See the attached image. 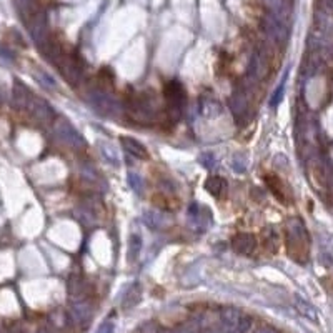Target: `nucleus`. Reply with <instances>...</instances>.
Listing matches in <instances>:
<instances>
[{"mask_svg": "<svg viewBox=\"0 0 333 333\" xmlns=\"http://www.w3.org/2000/svg\"><path fill=\"white\" fill-rule=\"evenodd\" d=\"M165 99H166V102H168V107L178 113L182 108V105H184V100H185L184 87H182L177 80L168 82L165 85Z\"/></svg>", "mask_w": 333, "mask_h": 333, "instance_id": "nucleus-1", "label": "nucleus"}, {"mask_svg": "<svg viewBox=\"0 0 333 333\" xmlns=\"http://www.w3.org/2000/svg\"><path fill=\"white\" fill-rule=\"evenodd\" d=\"M231 247H233V250L237 253L251 255L255 251V249H257V238L251 233H238L231 240Z\"/></svg>", "mask_w": 333, "mask_h": 333, "instance_id": "nucleus-2", "label": "nucleus"}, {"mask_svg": "<svg viewBox=\"0 0 333 333\" xmlns=\"http://www.w3.org/2000/svg\"><path fill=\"white\" fill-rule=\"evenodd\" d=\"M205 188L208 190L210 195H213V197H223V195H227L229 192V185H227L225 178L218 177V175H212L207 178L205 182Z\"/></svg>", "mask_w": 333, "mask_h": 333, "instance_id": "nucleus-3", "label": "nucleus"}, {"mask_svg": "<svg viewBox=\"0 0 333 333\" xmlns=\"http://www.w3.org/2000/svg\"><path fill=\"white\" fill-rule=\"evenodd\" d=\"M122 144H124L125 150H127L130 155H133L137 158H142V160H147V158L150 157L148 150L145 148L139 140L132 139V137H122Z\"/></svg>", "mask_w": 333, "mask_h": 333, "instance_id": "nucleus-4", "label": "nucleus"}, {"mask_svg": "<svg viewBox=\"0 0 333 333\" xmlns=\"http://www.w3.org/2000/svg\"><path fill=\"white\" fill-rule=\"evenodd\" d=\"M28 108H30V112L40 120H48L54 117V112H52L50 105L42 99H34L30 104H28Z\"/></svg>", "mask_w": 333, "mask_h": 333, "instance_id": "nucleus-5", "label": "nucleus"}, {"mask_svg": "<svg viewBox=\"0 0 333 333\" xmlns=\"http://www.w3.org/2000/svg\"><path fill=\"white\" fill-rule=\"evenodd\" d=\"M265 184L270 188V192L278 198L282 204H287V197H285V187H283V182L280 180L277 175L273 173H267L265 175Z\"/></svg>", "mask_w": 333, "mask_h": 333, "instance_id": "nucleus-6", "label": "nucleus"}, {"mask_svg": "<svg viewBox=\"0 0 333 333\" xmlns=\"http://www.w3.org/2000/svg\"><path fill=\"white\" fill-rule=\"evenodd\" d=\"M72 318L75 320L77 323H87L90 322V316H92V308L87 302H75L72 305Z\"/></svg>", "mask_w": 333, "mask_h": 333, "instance_id": "nucleus-7", "label": "nucleus"}, {"mask_svg": "<svg viewBox=\"0 0 333 333\" xmlns=\"http://www.w3.org/2000/svg\"><path fill=\"white\" fill-rule=\"evenodd\" d=\"M14 102L19 108H25V107H28V104H30V93H28L27 88L19 82L15 83V88H14Z\"/></svg>", "mask_w": 333, "mask_h": 333, "instance_id": "nucleus-8", "label": "nucleus"}, {"mask_svg": "<svg viewBox=\"0 0 333 333\" xmlns=\"http://www.w3.org/2000/svg\"><path fill=\"white\" fill-rule=\"evenodd\" d=\"M295 307H296V310L302 313V316L312 320V322H316V318H318V316H316V310L307 302V300L300 298V296H295Z\"/></svg>", "mask_w": 333, "mask_h": 333, "instance_id": "nucleus-9", "label": "nucleus"}, {"mask_svg": "<svg viewBox=\"0 0 333 333\" xmlns=\"http://www.w3.org/2000/svg\"><path fill=\"white\" fill-rule=\"evenodd\" d=\"M144 218H145V223L150 227V229H162V227L166 225L165 222V217L162 213L155 212V210H147V212L144 213Z\"/></svg>", "mask_w": 333, "mask_h": 333, "instance_id": "nucleus-10", "label": "nucleus"}, {"mask_svg": "<svg viewBox=\"0 0 333 333\" xmlns=\"http://www.w3.org/2000/svg\"><path fill=\"white\" fill-rule=\"evenodd\" d=\"M140 296H142V288H140L139 283H135L132 288H128L127 295H125V298H124V308H125V310L135 307L137 303L140 302Z\"/></svg>", "mask_w": 333, "mask_h": 333, "instance_id": "nucleus-11", "label": "nucleus"}, {"mask_svg": "<svg viewBox=\"0 0 333 333\" xmlns=\"http://www.w3.org/2000/svg\"><path fill=\"white\" fill-rule=\"evenodd\" d=\"M240 312L237 310V308H231V307H227V308H223L222 310V322L227 325V327H230V328H235L237 327V322H238V318H240Z\"/></svg>", "mask_w": 333, "mask_h": 333, "instance_id": "nucleus-12", "label": "nucleus"}, {"mask_svg": "<svg viewBox=\"0 0 333 333\" xmlns=\"http://www.w3.org/2000/svg\"><path fill=\"white\" fill-rule=\"evenodd\" d=\"M142 247H144V242H142V238L139 237L137 233H133L132 237L128 238V258L132 260H137L142 251Z\"/></svg>", "mask_w": 333, "mask_h": 333, "instance_id": "nucleus-13", "label": "nucleus"}, {"mask_svg": "<svg viewBox=\"0 0 333 333\" xmlns=\"http://www.w3.org/2000/svg\"><path fill=\"white\" fill-rule=\"evenodd\" d=\"M153 205L158 207L160 210H177V204L168 197V195L164 193H157L155 197L152 198Z\"/></svg>", "mask_w": 333, "mask_h": 333, "instance_id": "nucleus-14", "label": "nucleus"}, {"mask_svg": "<svg viewBox=\"0 0 333 333\" xmlns=\"http://www.w3.org/2000/svg\"><path fill=\"white\" fill-rule=\"evenodd\" d=\"M99 82L104 88H112L115 85V77H113V72L108 67L100 68L99 72Z\"/></svg>", "mask_w": 333, "mask_h": 333, "instance_id": "nucleus-15", "label": "nucleus"}, {"mask_svg": "<svg viewBox=\"0 0 333 333\" xmlns=\"http://www.w3.org/2000/svg\"><path fill=\"white\" fill-rule=\"evenodd\" d=\"M251 325H253V320H251V316H249V315H240V318H238L235 330H237L238 333H247L251 328Z\"/></svg>", "mask_w": 333, "mask_h": 333, "instance_id": "nucleus-16", "label": "nucleus"}, {"mask_svg": "<svg viewBox=\"0 0 333 333\" xmlns=\"http://www.w3.org/2000/svg\"><path fill=\"white\" fill-rule=\"evenodd\" d=\"M202 107H207V110H202L205 113V117H217L222 112V107L217 102H205Z\"/></svg>", "mask_w": 333, "mask_h": 333, "instance_id": "nucleus-17", "label": "nucleus"}, {"mask_svg": "<svg viewBox=\"0 0 333 333\" xmlns=\"http://www.w3.org/2000/svg\"><path fill=\"white\" fill-rule=\"evenodd\" d=\"M285 79H287V77H285ZM285 79L282 80V83L278 85L277 92H275V93H273V97H271V107H275V105H278V104H280V100H282L283 92H285Z\"/></svg>", "mask_w": 333, "mask_h": 333, "instance_id": "nucleus-18", "label": "nucleus"}, {"mask_svg": "<svg viewBox=\"0 0 333 333\" xmlns=\"http://www.w3.org/2000/svg\"><path fill=\"white\" fill-rule=\"evenodd\" d=\"M128 185L132 187L135 192H140V190H142V178L137 175V173L130 172L128 173Z\"/></svg>", "mask_w": 333, "mask_h": 333, "instance_id": "nucleus-19", "label": "nucleus"}, {"mask_svg": "<svg viewBox=\"0 0 333 333\" xmlns=\"http://www.w3.org/2000/svg\"><path fill=\"white\" fill-rule=\"evenodd\" d=\"M113 332H115V325H113L110 320L102 323V325H100V328H99V333H113Z\"/></svg>", "mask_w": 333, "mask_h": 333, "instance_id": "nucleus-20", "label": "nucleus"}, {"mask_svg": "<svg viewBox=\"0 0 333 333\" xmlns=\"http://www.w3.org/2000/svg\"><path fill=\"white\" fill-rule=\"evenodd\" d=\"M43 75H45V74H42V72H39V74L35 75V77H37V79H39L42 83H45L47 87H48V85H50V87H55V82H54V80H52L50 77H43Z\"/></svg>", "mask_w": 333, "mask_h": 333, "instance_id": "nucleus-21", "label": "nucleus"}, {"mask_svg": "<svg viewBox=\"0 0 333 333\" xmlns=\"http://www.w3.org/2000/svg\"><path fill=\"white\" fill-rule=\"evenodd\" d=\"M255 333H278V332L271 330V328H258V330L255 332Z\"/></svg>", "mask_w": 333, "mask_h": 333, "instance_id": "nucleus-22", "label": "nucleus"}, {"mask_svg": "<svg viewBox=\"0 0 333 333\" xmlns=\"http://www.w3.org/2000/svg\"><path fill=\"white\" fill-rule=\"evenodd\" d=\"M39 333H50V332L45 330V328H42V330H39Z\"/></svg>", "mask_w": 333, "mask_h": 333, "instance_id": "nucleus-23", "label": "nucleus"}, {"mask_svg": "<svg viewBox=\"0 0 333 333\" xmlns=\"http://www.w3.org/2000/svg\"><path fill=\"white\" fill-rule=\"evenodd\" d=\"M230 333H238V332H237V330H235V328H233V330H231Z\"/></svg>", "mask_w": 333, "mask_h": 333, "instance_id": "nucleus-24", "label": "nucleus"}]
</instances>
